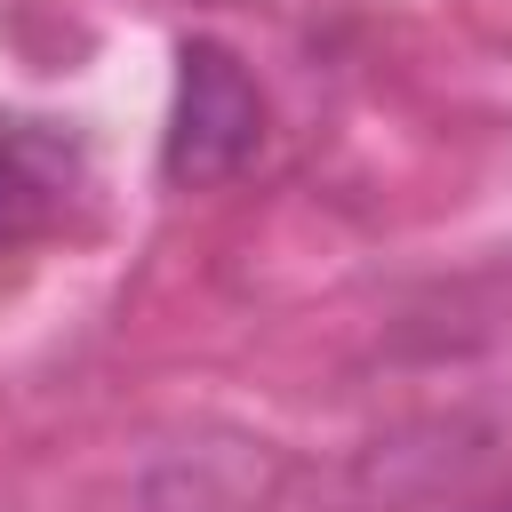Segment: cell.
Masks as SVG:
<instances>
[{"label":"cell","mask_w":512,"mask_h":512,"mask_svg":"<svg viewBox=\"0 0 512 512\" xmlns=\"http://www.w3.org/2000/svg\"><path fill=\"white\" fill-rule=\"evenodd\" d=\"M256 152H264V88H256V72L224 40H184L176 48V112H168V144H160L168 184L208 192V184L240 176Z\"/></svg>","instance_id":"1"},{"label":"cell","mask_w":512,"mask_h":512,"mask_svg":"<svg viewBox=\"0 0 512 512\" xmlns=\"http://www.w3.org/2000/svg\"><path fill=\"white\" fill-rule=\"evenodd\" d=\"M496 512H512V488H504V504H496Z\"/></svg>","instance_id":"3"},{"label":"cell","mask_w":512,"mask_h":512,"mask_svg":"<svg viewBox=\"0 0 512 512\" xmlns=\"http://www.w3.org/2000/svg\"><path fill=\"white\" fill-rule=\"evenodd\" d=\"M72 200V152L48 136H0V248L48 232Z\"/></svg>","instance_id":"2"}]
</instances>
